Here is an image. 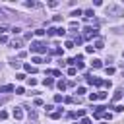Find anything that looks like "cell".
Instances as JSON below:
<instances>
[{
    "label": "cell",
    "instance_id": "obj_1",
    "mask_svg": "<svg viewBox=\"0 0 124 124\" xmlns=\"http://www.w3.org/2000/svg\"><path fill=\"white\" fill-rule=\"evenodd\" d=\"M93 37H99V29L85 27V29H83V39H93Z\"/></svg>",
    "mask_w": 124,
    "mask_h": 124
},
{
    "label": "cell",
    "instance_id": "obj_2",
    "mask_svg": "<svg viewBox=\"0 0 124 124\" xmlns=\"http://www.w3.org/2000/svg\"><path fill=\"white\" fill-rule=\"evenodd\" d=\"M31 50H33V52H37V54H41V52H46V46H45L43 43L35 41V43H31Z\"/></svg>",
    "mask_w": 124,
    "mask_h": 124
},
{
    "label": "cell",
    "instance_id": "obj_3",
    "mask_svg": "<svg viewBox=\"0 0 124 124\" xmlns=\"http://www.w3.org/2000/svg\"><path fill=\"white\" fill-rule=\"evenodd\" d=\"M120 14H122V10L118 6H114V4L107 6V16H120Z\"/></svg>",
    "mask_w": 124,
    "mask_h": 124
},
{
    "label": "cell",
    "instance_id": "obj_4",
    "mask_svg": "<svg viewBox=\"0 0 124 124\" xmlns=\"http://www.w3.org/2000/svg\"><path fill=\"white\" fill-rule=\"evenodd\" d=\"M12 114H14V118H16V120H21V118H23V110H21L19 107H16Z\"/></svg>",
    "mask_w": 124,
    "mask_h": 124
},
{
    "label": "cell",
    "instance_id": "obj_5",
    "mask_svg": "<svg viewBox=\"0 0 124 124\" xmlns=\"http://www.w3.org/2000/svg\"><path fill=\"white\" fill-rule=\"evenodd\" d=\"M87 83H91V85H103V79H99V78H87Z\"/></svg>",
    "mask_w": 124,
    "mask_h": 124
},
{
    "label": "cell",
    "instance_id": "obj_6",
    "mask_svg": "<svg viewBox=\"0 0 124 124\" xmlns=\"http://www.w3.org/2000/svg\"><path fill=\"white\" fill-rule=\"evenodd\" d=\"M12 91H16L14 85H4V87H0V93H12Z\"/></svg>",
    "mask_w": 124,
    "mask_h": 124
},
{
    "label": "cell",
    "instance_id": "obj_7",
    "mask_svg": "<svg viewBox=\"0 0 124 124\" xmlns=\"http://www.w3.org/2000/svg\"><path fill=\"white\" fill-rule=\"evenodd\" d=\"M103 46H105V43H103V39H97V41H95V45H93V48H97V50H101Z\"/></svg>",
    "mask_w": 124,
    "mask_h": 124
},
{
    "label": "cell",
    "instance_id": "obj_8",
    "mask_svg": "<svg viewBox=\"0 0 124 124\" xmlns=\"http://www.w3.org/2000/svg\"><path fill=\"white\" fill-rule=\"evenodd\" d=\"M23 68H25V72H29V74H35V72H37V68L31 66V64H23Z\"/></svg>",
    "mask_w": 124,
    "mask_h": 124
},
{
    "label": "cell",
    "instance_id": "obj_9",
    "mask_svg": "<svg viewBox=\"0 0 124 124\" xmlns=\"http://www.w3.org/2000/svg\"><path fill=\"white\" fill-rule=\"evenodd\" d=\"M120 99H122V89H116L112 95V101H120Z\"/></svg>",
    "mask_w": 124,
    "mask_h": 124
},
{
    "label": "cell",
    "instance_id": "obj_10",
    "mask_svg": "<svg viewBox=\"0 0 124 124\" xmlns=\"http://www.w3.org/2000/svg\"><path fill=\"white\" fill-rule=\"evenodd\" d=\"M91 66H93V68H101V66H103V62H101L99 58H93V60H91Z\"/></svg>",
    "mask_w": 124,
    "mask_h": 124
},
{
    "label": "cell",
    "instance_id": "obj_11",
    "mask_svg": "<svg viewBox=\"0 0 124 124\" xmlns=\"http://www.w3.org/2000/svg\"><path fill=\"white\" fill-rule=\"evenodd\" d=\"M60 114H62V107H60L56 112H52V114H50V118H52V120H58V118H60Z\"/></svg>",
    "mask_w": 124,
    "mask_h": 124
},
{
    "label": "cell",
    "instance_id": "obj_12",
    "mask_svg": "<svg viewBox=\"0 0 124 124\" xmlns=\"http://www.w3.org/2000/svg\"><path fill=\"white\" fill-rule=\"evenodd\" d=\"M21 45H23V43H21V39H14V41H12V46H14V48H19Z\"/></svg>",
    "mask_w": 124,
    "mask_h": 124
},
{
    "label": "cell",
    "instance_id": "obj_13",
    "mask_svg": "<svg viewBox=\"0 0 124 124\" xmlns=\"http://www.w3.org/2000/svg\"><path fill=\"white\" fill-rule=\"evenodd\" d=\"M56 85H58V89H60V91H64V89H66V87H68V83H66V81H64V79H60V81H58V83H56Z\"/></svg>",
    "mask_w": 124,
    "mask_h": 124
},
{
    "label": "cell",
    "instance_id": "obj_14",
    "mask_svg": "<svg viewBox=\"0 0 124 124\" xmlns=\"http://www.w3.org/2000/svg\"><path fill=\"white\" fill-rule=\"evenodd\" d=\"M45 85H46V87H52V85H54V79H52V78H45Z\"/></svg>",
    "mask_w": 124,
    "mask_h": 124
},
{
    "label": "cell",
    "instance_id": "obj_15",
    "mask_svg": "<svg viewBox=\"0 0 124 124\" xmlns=\"http://www.w3.org/2000/svg\"><path fill=\"white\" fill-rule=\"evenodd\" d=\"M97 99H99V93H89V101L91 103H95Z\"/></svg>",
    "mask_w": 124,
    "mask_h": 124
},
{
    "label": "cell",
    "instance_id": "obj_16",
    "mask_svg": "<svg viewBox=\"0 0 124 124\" xmlns=\"http://www.w3.org/2000/svg\"><path fill=\"white\" fill-rule=\"evenodd\" d=\"M74 114H76L78 118H83V116H85V108H79V110H78V112H74Z\"/></svg>",
    "mask_w": 124,
    "mask_h": 124
},
{
    "label": "cell",
    "instance_id": "obj_17",
    "mask_svg": "<svg viewBox=\"0 0 124 124\" xmlns=\"http://www.w3.org/2000/svg\"><path fill=\"white\" fill-rule=\"evenodd\" d=\"M56 35L64 37V35H66V29H64V27H58V29H56Z\"/></svg>",
    "mask_w": 124,
    "mask_h": 124
},
{
    "label": "cell",
    "instance_id": "obj_18",
    "mask_svg": "<svg viewBox=\"0 0 124 124\" xmlns=\"http://www.w3.org/2000/svg\"><path fill=\"white\" fill-rule=\"evenodd\" d=\"M25 6H27V8H35V6H37V2H33V0H27V2H25Z\"/></svg>",
    "mask_w": 124,
    "mask_h": 124
},
{
    "label": "cell",
    "instance_id": "obj_19",
    "mask_svg": "<svg viewBox=\"0 0 124 124\" xmlns=\"http://www.w3.org/2000/svg\"><path fill=\"white\" fill-rule=\"evenodd\" d=\"M81 14H83V12H81V10H74V12H72V14H70V16H72V17H78V16H81Z\"/></svg>",
    "mask_w": 124,
    "mask_h": 124
},
{
    "label": "cell",
    "instance_id": "obj_20",
    "mask_svg": "<svg viewBox=\"0 0 124 124\" xmlns=\"http://www.w3.org/2000/svg\"><path fill=\"white\" fill-rule=\"evenodd\" d=\"M54 33H56V29H54V27H48V29H46V35H48V37H52Z\"/></svg>",
    "mask_w": 124,
    "mask_h": 124
},
{
    "label": "cell",
    "instance_id": "obj_21",
    "mask_svg": "<svg viewBox=\"0 0 124 124\" xmlns=\"http://www.w3.org/2000/svg\"><path fill=\"white\" fill-rule=\"evenodd\" d=\"M31 62H35V64H41V62H43V58H41V56H33V58H31Z\"/></svg>",
    "mask_w": 124,
    "mask_h": 124
},
{
    "label": "cell",
    "instance_id": "obj_22",
    "mask_svg": "<svg viewBox=\"0 0 124 124\" xmlns=\"http://www.w3.org/2000/svg\"><path fill=\"white\" fill-rule=\"evenodd\" d=\"M78 74V68H68V76H76Z\"/></svg>",
    "mask_w": 124,
    "mask_h": 124
},
{
    "label": "cell",
    "instance_id": "obj_23",
    "mask_svg": "<svg viewBox=\"0 0 124 124\" xmlns=\"http://www.w3.org/2000/svg\"><path fill=\"white\" fill-rule=\"evenodd\" d=\"M105 72H107L108 76H112V74H114V68H112V66H107V68H105Z\"/></svg>",
    "mask_w": 124,
    "mask_h": 124
},
{
    "label": "cell",
    "instance_id": "obj_24",
    "mask_svg": "<svg viewBox=\"0 0 124 124\" xmlns=\"http://www.w3.org/2000/svg\"><path fill=\"white\" fill-rule=\"evenodd\" d=\"M19 31H21V27H17V25H14V27H12V33H14V35H17Z\"/></svg>",
    "mask_w": 124,
    "mask_h": 124
},
{
    "label": "cell",
    "instance_id": "obj_25",
    "mask_svg": "<svg viewBox=\"0 0 124 124\" xmlns=\"http://www.w3.org/2000/svg\"><path fill=\"white\" fill-rule=\"evenodd\" d=\"M45 33H46V31H45V29H37V31H35V35H37V37H43V35H45Z\"/></svg>",
    "mask_w": 124,
    "mask_h": 124
},
{
    "label": "cell",
    "instance_id": "obj_26",
    "mask_svg": "<svg viewBox=\"0 0 124 124\" xmlns=\"http://www.w3.org/2000/svg\"><path fill=\"white\" fill-rule=\"evenodd\" d=\"M27 83L33 87V85H37V79H35V78H29V79H27Z\"/></svg>",
    "mask_w": 124,
    "mask_h": 124
},
{
    "label": "cell",
    "instance_id": "obj_27",
    "mask_svg": "<svg viewBox=\"0 0 124 124\" xmlns=\"http://www.w3.org/2000/svg\"><path fill=\"white\" fill-rule=\"evenodd\" d=\"M107 97H108V95H107V93H105V91H99V99H101V101H105V99H107Z\"/></svg>",
    "mask_w": 124,
    "mask_h": 124
},
{
    "label": "cell",
    "instance_id": "obj_28",
    "mask_svg": "<svg viewBox=\"0 0 124 124\" xmlns=\"http://www.w3.org/2000/svg\"><path fill=\"white\" fill-rule=\"evenodd\" d=\"M19 66H21V64H19V60H14V62H12V68H16V70H17Z\"/></svg>",
    "mask_w": 124,
    "mask_h": 124
},
{
    "label": "cell",
    "instance_id": "obj_29",
    "mask_svg": "<svg viewBox=\"0 0 124 124\" xmlns=\"http://www.w3.org/2000/svg\"><path fill=\"white\" fill-rule=\"evenodd\" d=\"M60 101H62V95L56 93V95H54V103H60Z\"/></svg>",
    "mask_w": 124,
    "mask_h": 124
},
{
    "label": "cell",
    "instance_id": "obj_30",
    "mask_svg": "<svg viewBox=\"0 0 124 124\" xmlns=\"http://www.w3.org/2000/svg\"><path fill=\"white\" fill-rule=\"evenodd\" d=\"M0 118L6 120V118H8V112H6V110H0Z\"/></svg>",
    "mask_w": 124,
    "mask_h": 124
},
{
    "label": "cell",
    "instance_id": "obj_31",
    "mask_svg": "<svg viewBox=\"0 0 124 124\" xmlns=\"http://www.w3.org/2000/svg\"><path fill=\"white\" fill-rule=\"evenodd\" d=\"M79 124H91V120H89V118H87V116H83V118H81V122H79Z\"/></svg>",
    "mask_w": 124,
    "mask_h": 124
},
{
    "label": "cell",
    "instance_id": "obj_32",
    "mask_svg": "<svg viewBox=\"0 0 124 124\" xmlns=\"http://www.w3.org/2000/svg\"><path fill=\"white\" fill-rule=\"evenodd\" d=\"M66 48H74V41H66Z\"/></svg>",
    "mask_w": 124,
    "mask_h": 124
},
{
    "label": "cell",
    "instance_id": "obj_33",
    "mask_svg": "<svg viewBox=\"0 0 124 124\" xmlns=\"http://www.w3.org/2000/svg\"><path fill=\"white\" fill-rule=\"evenodd\" d=\"M16 93H17V95H23V93H25V89H23V87H17V89H16Z\"/></svg>",
    "mask_w": 124,
    "mask_h": 124
},
{
    "label": "cell",
    "instance_id": "obj_34",
    "mask_svg": "<svg viewBox=\"0 0 124 124\" xmlns=\"http://www.w3.org/2000/svg\"><path fill=\"white\" fill-rule=\"evenodd\" d=\"M83 93H85V87H78V97L83 95Z\"/></svg>",
    "mask_w": 124,
    "mask_h": 124
},
{
    "label": "cell",
    "instance_id": "obj_35",
    "mask_svg": "<svg viewBox=\"0 0 124 124\" xmlns=\"http://www.w3.org/2000/svg\"><path fill=\"white\" fill-rule=\"evenodd\" d=\"M52 21H56V23H58V21H62V16H54V17H52Z\"/></svg>",
    "mask_w": 124,
    "mask_h": 124
},
{
    "label": "cell",
    "instance_id": "obj_36",
    "mask_svg": "<svg viewBox=\"0 0 124 124\" xmlns=\"http://www.w3.org/2000/svg\"><path fill=\"white\" fill-rule=\"evenodd\" d=\"M0 43H8V37L6 35H0Z\"/></svg>",
    "mask_w": 124,
    "mask_h": 124
},
{
    "label": "cell",
    "instance_id": "obj_37",
    "mask_svg": "<svg viewBox=\"0 0 124 124\" xmlns=\"http://www.w3.org/2000/svg\"><path fill=\"white\" fill-rule=\"evenodd\" d=\"M50 74H52V76H56V78H60V70H52Z\"/></svg>",
    "mask_w": 124,
    "mask_h": 124
},
{
    "label": "cell",
    "instance_id": "obj_38",
    "mask_svg": "<svg viewBox=\"0 0 124 124\" xmlns=\"http://www.w3.org/2000/svg\"><path fill=\"white\" fill-rule=\"evenodd\" d=\"M35 105H37V107H41V105H43V99H39V97H37V99H35Z\"/></svg>",
    "mask_w": 124,
    "mask_h": 124
},
{
    "label": "cell",
    "instance_id": "obj_39",
    "mask_svg": "<svg viewBox=\"0 0 124 124\" xmlns=\"http://www.w3.org/2000/svg\"><path fill=\"white\" fill-rule=\"evenodd\" d=\"M114 110H116V112H122V110H124V107H122V105H118V107H114Z\"/></svg>",
    "mask_w": 124,
    "mask_h": 124
},
{
    "label": "cell",
    "instance_id": "obj_40",
    "mask_svg": "<svg viewBox=\"0 0 124 124\" xmlns=\"http://www.w3.org/2000/svg\"><path fill=\"white\" fill-rule=\"evenodd\" d=\"M6 29H8V27H6V25H0V35H2V33H4V31H6Z\"/></svg>",
    "mask_w": 124,
    "mask_h": 124
}]
</instances>
